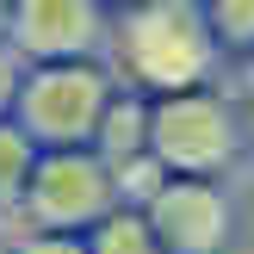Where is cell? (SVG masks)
Segmentation results:
<instances>
[{"label": "cell", "instance_id": "6da1fadb", "mask_svg": "<svg viewBox=\"0 0 254 254\" xmlns=\"http://www.w3.org/2000/svg\"><path fill=\"white\" fill-rule=\"evenodd\" d=\"M112 81L124 93L143 99H168V93H192V87H211L223 50L211 37L198 0H136V6H118L106 25V56Z\"/></svg>", "mask_w": 254, "mask_h": 254}, {"label": "cell", "instance_id": "7a4b0ae2", "mask_svg": "<svg viewBox=\"0 0 254 254\" xmlns=\"http://www.w3.org/2000/svg\"><path fill=\"white\" fill-rule=\"evenodd\" d=\"M149 155L168 180H223L242 161V106L217 87L149 99Z\"/></svg>", "mask_w": 254, "mask_h": 254}, {"label": "cell", "instance_id": "3957f363", "mask_svg": "<svg viewBox=\"0 0 254 254\" xmlns=\"http://www.w3.org/2000/svg\"><path fill=\"white\" fill-rule=\"evenodd\" d=\"M118 211L112 168L93 149H44L0 236H87Z\"/></svg>", "mask_w": 254, "mask_h": 254}, {"label": "cell", "instance_id": "277c9868", "mask_svg": "<svg viewBox=\"0 0 254 254\" xmlns=\"http://www.w3.org/2000/svg\"><path fill=\"white\" fill-rule=\"evenodd\" d=\"M118 81L106 62H50V68H25L19 99H12V124L19 136L44 155V149H87L99 130V112L112 106Z\"/></svg>", "mask_w": 254, "mask_h": 254}, {"label": "cell", "instance_id": "5b68a950", "mask_svg": "<svg viewBox=\"0 0 254 254\" xmlns=\"http://www.w3.org/2000/svg\"><path fill=\"white\" fill-rule=\"evenodd\" d=\"M106 25H112V12L99 6V0H12L0 44H6L25 68L99 62L106 56Z\"/></svg>", "mask_w": 254, "mask_h": 254}, {"label": "cell", "instance_id": "8992f818", "mask_svg": "<svg viewBox=\"0 0 254 254\" xmlns=\"http://www.w3.org/2000/svg\"><path fill=\"white\" fill-rule=\"evenodd\" d=\"M143 223L168 254H223L236 236V192L223 180H168L143 205Z\"/></svg>", "mask_w": 254, "mask_h": 254}, {"label": "cell", "instance_id": "52a82bcc", "mask_svg": "<svg viewBox=\"0 0 254 254\" xmlns=\"http://www.w3.org/2000/svg\"><path fill=\"white\" fill-rule=\"evenodd\" d=\"M149 99L143 93H112V106L99 112V130H93V155L106 161V168H124V161H136V155H149Z\"/></svg>", "mask_w": 254, "mask_h": 254}, {"label": "cell", "instance_id": "ba28073f", "mask_svg": "<svg viewBox=\"0 0 254 254\" xmlns=\"http://www.w3.org/2000/svg\"><path fill=\"white\" fill-rule=\"evenodd\" d=\"M87 242V254H168L149 236V223H143V211H112L99 230H87L81 236Z\"/></svg>", "mask_w": 254, "mask_h": 254}, {"label": "cell", "instance_id": "9c48e42d", "mask_svg": "<svg viewBox=\"0 0 254 254\" xmlns=\"http://www.w3.org/2000/svg\"><path fill=\"white\" fill-rule=\"evenodd\" d=\"M31 161H37V149L19 136V124H12V118H0V230H6L12 205H19V192H25Z\"/></svg>", "mask_w": 254, "mask_h": 254}, {"label": "cell", "instance_id": "30bf717a", "mask_svg": "<svg viewBox=\"0 0 254 254\" xmlns=\"http://www.w3.org/2000/svg\"><path fill=\"white\" fill-rule=\"evenodd\" d=\"M217 50H236V56H254V0H198Z\"/></svg>", "mask_w": 254, "mask_h": 254}, {"label": "cell", "instance_id": "8fae6325", "mask_svg": "<svg viewBox=\"0 0 254 254\" xmlns=\"http://www.w3.org/2000/svg\"><path fill=\"white\" fill-rule=\"evenodd\" d=\"M168 186V174L155 168V155H136L124 168H112V192H118V211H143L149 198Z\"/></svg>", "mask_w": 254, "mask_h": 254}, {"label": "cell", "instance_id": "7c38bea8", "mask_svg": "<svg viewBox=\"0 0 254 254\" xmlns=\"http://www.w3.org/2000/svg\"><path fill=\"white\" fill-rule=\"evenodd\" d=\"M12 254H87L81 236H6Z\"/></svg>", "mask_w": 254, "mask_h": 254}, {"label": "cell", "instance_id": "4fadbf2b", "mask_svg": "<svg viewBox=\"0 0 254 254\" xmlns=\"http://www.w3.org/2000/svg\"><path fill=\"white\" fill-rule=\"evenodd\" d=\"M19 81H25V62L0 44V118H12V99H19Z\"/></svg>", "mask_w": 254, "mask_h": 254}, {"label": "cell", "instance_id": "5bb4252c", "mask_svg": "<svg viewBox=\"0 0 254 254\" xmlns=\"http://www.w3.org/2000/svg\"><path fill=\"white\" fill-rule=\"evenodd\" d=\"M236 106H248V118H254V56H242V87H236Z\"/></svg>", "mask_w": 254, "mask_h": 254}, {"label": "cell", "instance_id": "9a60e30c", "mask_svg": "<svg viewBox=\"0 0 254 254\" xmlns=\"http://www.w3.org/2000/svg\"><path fill=\"white\" fill-rule=\"evenodd\" d=\"M242 180H248V198H254V155L242 161Z\"/></svg>", "mask_w": 254, "mask_h": 254}, {"label": "cell", "instance_id": "2e32d148", "mask_svg": "<svg viewBox=\"0 0 254 254\" xmlns=\"http://www.w3.org/2000/svg\"><path fill=\"white\" fill-rule=\"evenodd\" d=\"M6 12H12V0H0V37H6Z\"/></svg>", "mask_w": 254, "mask_h": 254}, {"label": "cell", "instance_id": "e0dca14e", "mask_svg": "<svg viewBox=\"0 0 254 254\" xmlns=\"http://www.w3.org/2000/svg\"><path fill=\"white\" fill-rule=\"evenodd\" d=\"M99 6H106V12H118V6H136V0H99Z\"/></svg>", "mask_w": 254, "mask_h": 254}, {"label": "cell", "instance_id": "ac0fdd59", "mask_svg": "<svg viewBox=\"0 0 254 254\" xmlns=\"http://www.w3.org/2000/svg\"><path fill=\"white\" fill-rule=\"evenodd\" d=\"M0 254H12V242H6V236H0Z\"/></svg>", "mask_w": 254, "mask_h": 254}]
</instances>
